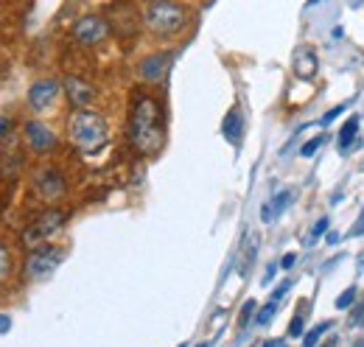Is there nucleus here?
<instances>
[{"mask_svg": "<svg viewBox=\"0 0 364 347\" xmlns=\"http://www.w3.org/2000/svg\"><path fill=\"white\" fill-rule=\"evenodd\" d=\"M129 137L140 154H157L166 140V127H163V110L154 98L137 95L132 107V121H129Z\"/></svg>", "mask_w": 364, "mask_h": 347, "instance_id": "nucleus-1", "label": "nucleus"}, {"mask_svg": "<svg viewBox=\"0 0 364 347\" xmlns=\"http://www.w3.org/2000/svg\"><path fill=\"white\" fill-rule=\"evenodd\" d=\"M68 134H70V143L79 151L95 154L107 146V121L98 112L79 110V112H73V118L68 124Z\"/></svg>", "mask_w": 364, "mask_h": 347, "instance_id": "nucleus-2", "label": "nucleus"}, {"mask_svg": "<svg viewBox=\"0 0 364 347\" xmlns=\"http://www.w3.org/2000/svg\"><path fill=\"white\" fill-rule=\"evenodd\" d=\"M143 20H146V28L151 34H157V37H174V34H180L182 28H185L188 11H185V6L174 3V0H151L146 6Z\"/></svg>", "mask_w": 364, "mask_h": 347, "instance_id": "nucleus-3", "label": "nucleus"}, {"mask_svg": "<svg viewBox=\"0 0 364 347\" xmlns=\"http://www.w3.org/2000/svg\"><path fill=\"white\" fill-rule=\"evenodd\" d=\"M65 218H68L65 210H46L43 216L34 218V221L28 224V230L23 233V244H26V247H40L43 241H48V238L65 224Z\"/></svg>", "mask_w": 364, "mask_h": 347, "instance_id": "nucleus-4", "label": "nucleus"}, {"mask_svg": "<svg viewBox=\"0 0 364 347\" xmlns=\"http://www.w3.org/2000/svg\"><path fill=\"white\" fill-rule=\"evenodd\" d=\"M65 258V252L62 250H53V247H34V252H31V258L26 263V277L28 280H43L48 277L56 266H59V260Z\"/></svg>", "mask_w": 364, "mask_h": 347, "instance_id": "nucleus-5", "label": "nucleus"}, {"mask_svg": "<svg viewBox=\"0 0 364 347\" xmlns=\"http://www.w3.org/2000/svg\"><path fill=\"white\" fill-rule=\"evenodd\" d=\"M107 34H109L107 20H101V17H95V14L82 17V20L73 26V37H76V43H82V45L104 43V40H107Z\"/></svg>", "mask_w": 364, "mask_h": 347, "instance_id": "nucleus-6", "label": "nucleus"}, {"mask_svg": "<svg viewBox=\"0 0 364 347\" xmlns=\"http://www.w3.org/2000/svg\"><path fill=\"white\" fill-rule=\"evenodd\" d=\"M34 191L46 199V202H56L65 193V176L56 169H43L34 176Z\"/></svg>", "mask_w": 364, "mask_h": 347, "instance_id": "nucleus-7", "label": "nucleus"}, {"mask_svg": "<svg viewBox=\"0 0 364 347\" xmlns=\"http://www.w3.org/2000/svg\"><path fill=\"white\" fill-rule=\"evenodd\" d=\"M56 98H59V85L53 79H40V82H34L28 87V104L37 112H46Z\"/></svg>", "mask_w": 364, "mask_h": 347, "instance_id": "nucleus-8", "label": "nucleus"}, {"mask_svg": "<svg viewBox=\"0 0 364 347\" xmlns=\"http://www.w3.org/2000/svg\"><path fill=\"white\" fill-rule=\"evenodd\" d=\"M26 140H28V146L34 151H50L56 146V134L48 129L46 124H40V121L26 124Z\"/></svg>", "mask_w": 364, "mask_h": 347, "instance_id": "nucleus-9", "label": "nucleus"}, {"mask_svg": "<svg viewBox=\"0 0 364 347\" xmlns=\"http://www.w3.org/2000/svg\"><path fill=\"white\" fill-rule=\"evenodd\" d=\"M65 92H68V98H70V104L73 107H79V110H85L87 104H92V98H95V90L92 85H87L85 79H65Z\"/></svg>", "mask_w": 364, "mask_h": 347, "instance_id": "nucleus-10", "label": "nucleus"}, {"mask_svg": "<svg viewBox=\"0 0 364 347\" xmlns=\"http://www.w3.org/2000/svg\"><path fill=\"white\" fill-rule=\"evenodd\" d=\"M168 65H171V56H166V53H154V56H149V59L140 62V76H143L146 82H160V79L166 76Z\"/></svg>", "mask_w": 364, "mask_h": 347, "instance_id": "nucleus-11", "label": "nucleus"}, {"mask_svg": "<svg viewBox=\"0 0 364 347\" xmlns=\"http://www.w3.org/2000/svg\"><path fill=\"white\" fill-rule=\"evenodd\" d=\"M319 70V62H317V53L314 50H309V48H300L297 50V56H294V76L297 79H303V82H309V79H314Z\"/></svg>", "mask_w": 364, "mask_h": 347, "instance_id": "nucleus-12", "label": "nucleus"}, {"mask_svg": "<svg viewBox=\"0 0 364 347\" xmlns=\"http://www.w3.org/2000/svg\"><path fill=\"white\" fill-rule=\"evenodd\" d=\"M222 132H225V137H228L230 143H238V140H241L244 121H241V110H238V107H232L228 112V118H225V124H222Z\"/></svg>", "mask_w": 364, "mask_h": 347, "instance_id": "nucleus-13", "label": "nucleus"}, {"mask_svg": "<svg viewBox=\"0 0 364 347\" xmlns=\"http://www.w3.org/2000/svg\"><path fill=\"white\" fill-rule=\"evenodd\" d=\"M356 129H359V115H353V118H350V121L342 127V132H339V151H342V154L350 149V140H353Z\"/></svg>", "mask_w": 364, "mask_h": 347, "instance_id": "nucleus-14", "label": "nucleus"}, {"mask_svg": "<svg viewBox=\"0 0 364 347\" xmlns=\"http://www.w3.org/2000/svg\"><path fill=\"white\" fill-rule=\"evenodd\" d=\"M11 269H14L11 252H9V247L0 241V283H6V280L11 277Z\"/></svg>", "mask_w": 364, "mask_h": 347, "instance_id": "nucleus-15", "label": "nucleus"}, {"mask_svg": "<svg viewBox=\"0 0 364 347\" xmlns=\"http://www.w3.org/2000/svg\"><path fill=\"white\" fill-rule=\"evenodd\" d=\"M331 331V322H319V325H314L309 333H306V339H303V347H317L319 336L322 333H328Z\"/></svg>", "mask_w": 364, "mask_h": 347, "instance_id": "nucleus-16", "label": "nucleus"}, {"mask_svg": "<svg viewBox=\"0 0 364 347\" xmlns=\"http://www.w3.org/2000/svg\"><path fill=\"white\" fill-rule=\"evenodd\" d=\"M289 199H291V191H280L277 196L272 199V216H280L283 213V208L289 205Z\"/></svg>", "mask_w": 364, "mask_h": 347, "instance_id": "nucleus-17", "label": "nucleus"}, {"mask_svg": "<svg viewBox=\"0 0 364 347\" xmlns=\"http://www.w3.org/2000/svg\"><path fill=\"white\" fill-rule=\"evenodd\" d=\"M322 143H325V137H322V134H317L314 140H309V143L300 149V154H303V157H314V154H317V149L322 146Z\"/></svg>", "mask_w": 364, "mask_h": 347, "instance_id": "nucleus-18", "label": "nucleus"}, {"mask_svg": "<svg viewBox=\"0 0 364 347\" xmlns=\"http://www.w3.org/2000/svg\"><path fill=\"white\" fill-rule=\"evenodd\" d=\"M274 311H277V303H267L264 308H261V314H258V325H269L272 322V316H274Z\"/></svg>", "mask_w": 364, "mask_h": 347, "instance_id": "nucleus-19", "label": "nucleus"}, {"mask_svg": "<svg viewBox=\"0 0 364 347\" xmlns=\"http://www.w3.org/2000/svg\"><path fill=\"white\" fill-rule=\"evenodd\" d=\"M356 303V286H350V289H345V294L336 300V308H350V305Z\"/></svg>", "mask_w": 364, "mask_h": 347, "instance_id": "nucleus-20", "label": "nucleus"}, {"mask_svg": "<svg viewBox=\"0 0 364 347\" xmlns=\"http://www.w3.org/2000/svg\"><path fill=\"white\" fill-rule=\"evenodd\" d=\"M252 311H255V300H247V303H244V308H241V316H238V325H241V328H244V325L252 319Z\"/></svg>", "mask_w": 364, "mask_h": 347, "instance_id": "nucleus-21", "label": "nucleus"}, {"mask_svg": "<svg viewBox=\"0 0 364 347\" xmlns=\"http://www.w3.org/2000/svg\"><path fill=\"white\" fill-rule=\"evenodd\" d=\"M289 336H303V314H297L289 325Z\"/></svg>", "mask_w": 364, "mask_h": 347, "instance_id": "nucleus-22", "label": "nucleus"}, {"mask_svg": "<svg viewBox=\"0 0 364 347\" xmlns=\"http://www.w3.org/2000/svg\"><path fill=\"white\" fill-rule=\"evenodd\" d=\"M342 112H345V104H339V107H333L331 112H325V115H322V124H331V121H336V118H339Z\"/></svg>", "mask_w": 364, "mask_h": 347, "instance_id": "nucleus-23", "label": "nucleus"}, {"mask_svg": "<svg viewBox=\"0 0 364 347\" xmlns=\"http://www.w3.org/2000/svg\"><path fill=\"white\" fill-rule=\"evenodd\" d=\"M289 289H291V283H289V280H283V283H280V286H277V289L272 292V300H274V303H277V300H283Z\"/></svg>", "mask_w": 364, "mask_h": 347, "instance_id": "nucleus-24", "label": "nucleus"}, {"mask_svg": "<svg viewBox=\"0 0 364 347\" xmlns=\"http://www.w3.org/2000/svg\"><path fill=\"white\" fill-rule=\"evenodd\" d=\"M328 230V218H319L317 224H314V230H311V238H317V235H322Z\"/></svg>", "mask_w": 364, "mask_h": 347, "instance_id": "nucleus-25", "label": "nucleus"}, {"mask_svg": "<svg viewBox=\"0 0 364 347\" xmlns=\"http://www.w3.org/2000/svg\"><path fill=\"white\" fill-rule=\"evenodd\" d=\"M350 235H364V210H362V216H359V221H356V227L350 230Z\"/></svg>", "mask_w": 364, "mask_h": 347, "instance_id": "nucleus-26", "label": "nucleus"}, {"mask_svg": "<svg viewBox=\"0 0 364 347\" xmlns=\"http://www.w3.org/2000/svg\"><path fill=\"white\" fill-rule=\"evenodd\" d=\"M294 255H283V260H280V269H289V266H294Z\"/></svg>", "mask_w": 364, "mask_h": 347, "instance_id": "nucleus-27", "label": "nucleus"}, {"mask_svg": "<svg viewBox=\"0 0 364 347\" xmlns=\"http://www.w3.org/2000/svg\"><path fill=\"white\" fill-rule=\"evenodd\" d=\"M9 328H11V319H9V316H0V333L9 331Z\"/></svg>", "mask_w": 364, "mask_h": 347, "instance_id": "nucleus-28", "label": "nucleus"}, {"mask_svg": "<svg viewBox=\"0 0 364 347\" xmlns=\"http://www.w3.org/2000/svg\"><path fill=\"white\" fill-rule=\"evenodd\" d=\"M274 272H277V266H274V263H272V266L267 269V274H264V283H269V280H272V277H274Z\"/></svg>", "mask_w": 364, "mask_h": 347, "instance_id": "nucleus-29", "label": "nucleus"}, {"mask_svg": "<svg viewBox=\"0 0 364 347\" xmlns=\"http://www.w3.org/2000/svg\"><path fill=\"white\" fill-rule=\"evenodd\" d=\"M9 127H11V124H9V121H0V137H3V134H6V132H9Z\"/></svg>", "mask_w": 364, "mask_h": 347, "instance_id": "nucleus-30", "label": "nucleus"}, {"mask_svg": "<svg viewBox=\"0 0 364 347\" xmlns=\"http://www.w3.org/2000/svg\"><path fill=\"white\" fill-rule=\"evenodd\" d=\"M283 342H277V339H272V342H267V345H261V347H280Z\"/></svg>", "mask_w": 364, "mask_h": 347, "instance_id": "nucleus-31", "label": "nucleus"}, {"mask_svg": "<svg viewBox=\"0 0 364 347\" xmlns=\"http://www.w3.org/2000/svg\"><path fill=\"white\" fill-rule=\"evenodd\" d=\"M317 3H322V0H309V6H317Z\"/></svg>", "mask_w": 364, "mask_h": 347, "instance_id": "nucleus-32", "label": "nucleus"}, {"mask_svg": "<svg viewBox=\"0 0 364 347\" xmlns=\"http://www.w3.org/2000/svg\"><path fill=\"white\" fill-rule=\"evenodd\" d=\"M353 347H364V339H359V342H356Z\"/></svg>", "mask_w": 364, "mask_h": 347, "instance_id": "nucleus-33", "label": "nucleus"}, {"mask_svg": "<svg viewBox=\"0 0 364 347\" xmlns=\"http://www.w3.org/2000/svg\"><path fill=\"white\" fill-rule=\"evenodd\" d=\"M333 345H336V339H331V342H328L325 347H333Z\"/></svg>", "mask_w": 364, "mask_h": 347, "instance_id": "nucleus-34", "label": "nucleus"}, {"mask_svg": "<svg viewBox=\"0 0 364 347\" xmlns=\"http://www.w3.org/2000/svg\"><path fill=\"white\" fill-rule=\"evenodd\" d=\"M196 347H210V345H208V342H202V345H196Z\"/></svg>", "mask_w": 364, "mask_h": 347, "instance_id": "nucleus-35", "label": "nucleus"}, {"mask_svg": "<svg viewBox=\"0 0 364 347\" xmlns=\"http://www.w3.org/2000/svg\"><path fill=\"white\" fill-rule=\"evenodd\" d=\"M180 347H185V345H180Z\"/></svg>", "mask_w": 364, "mask_h": 347, "instance_id": "nucleus-36", "label": "nucleus"}]
</instances>
